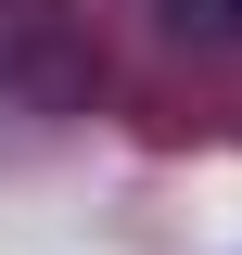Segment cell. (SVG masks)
Listing matches in <instances>:
<instances>
[{
  "label": "cell",
  "mask_w": 242,
  "mask_h": 255,
  "mask_svg": "<svg viewBox=\"0 0 242 255\" xmlns=\"http://www.w3.org/2000/svg\"><path fill=\"white\" fill-rule=\"evenodd\" d=\"M166 26L179 38H242V0H166Z\"/></svg>",
  "instance_id": "obj_1"
}]
</instances>
